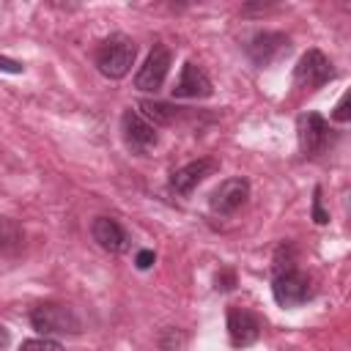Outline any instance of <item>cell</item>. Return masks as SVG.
Instances as JSON below:
<instances>
[{
  "mask_svg": "<svg viewBox=\"0 0 351 351\" xmlns=\"http://www.w3.org/2000/svg\"><path fill=\"white\" fill-rule=\"evenodd\" d=\"M30 326L44 337H71L82 332V318L71 304L63 302H44L30 310Z\"/></svg>",
  "mask_w": 351,
  "mask_h": 351,
  "instance_id": "6da1fadb",
  "label": "cell"
},
{
  "mask_svg": "<svg viewBox=\"0 0 351 351\" xmlns=\"http://www.w3.org/2000/svg\"><path fill=\"white\" fill-rule=\"evenodd\" d=\"M137 58V47L129 36H110L107 41L99 44L96 49V69L107 77V80H121L129 74V69L134 66Z\"/></svg>",
  "mask_w": 351,
  "mask_h": 351,
  "instance_id": "7a4b0ae2",
  "label": "cell"
},
{
  "mask_svg": "<svg viewBox=\"0 0 351 351\" xmlns=\"http://www.w3.org/2000/svg\"><path fill=\"white\" fill-rule=\"evenodd\" d=\"M335 66H332V60L321 52V49H307L302 58H299V63H296V69H293V85L296 88H302V90H318V88H324L329 80H335Z\"/></svg>",
  "mask_w": 351,
  "mask_h": 351,
  "instance_id": "3957f363",
  "label": "cell"
},
{
  "mask_svg": "<svg viewBox=\"0 0 351 351\" xmlns=\"http://www.w3.org/2000/svg\"><path fill=\"white\" fill-rule=\"evenodd\" d=\"M121 137H123V145L134 156H148L159 143L156 126H151L137 110H126L121 115Z\"/></svg>",
  "mask_w": 351,
  "mask_h": 351,
  "instance_id": "277c9868",
  "label": "cell"
},
{
  "mask_svg": "<svg viewBox=\"0 0 351 351\" xmlns=\"http://www.w3.org/2000/svg\"><path fill=\"white\" fill-rule=\"evenodd\" d=\"M329 132L332 129H329V123H326L324 115H318V112H302L296 118V137H299L302 156H310L313 159V156L324 154L326 145H329V140H332Z\"/></svg>",
  "mask_w": 351,
  "mask_h": 351,
  "instance_id": "5b68a950",
  "label": "cell"
},
{
  "mask_svg": "<svg viewBox=\"0 0 351 351\" xmlns=\"http://www.w3.org/2000/svg\"><path fill=\"white\" fill-rule=\"evenodd\" d=\"M271 296H274V302H277L280 307H285V310L299 307V304H304V302L313 296L310 277H307L304 271H296V269L280 271V274H274Z\"/></svg>",
  "mask_w": 351,
  "mask_h": 351,
  "instance_id": "8992f818",
  "label": "cell"
},
{
  "mask_svg": "<svg viewBox=\"0 0 351 351\" xmlns=\"http://www.w3.org/2000/svg\"><path fill=\"white\" fill-rule=\"evenodd\" d=\"M170 60H173L170 49L165 44H154L151 52H148V58H145V63L134 74V88L137 90H154L156 93L165 85V77L170 71Z\"/></svg>",
  "mask_w": 351,
  "mask_h": 351,
  "instance_id": "52a82bcc",
  "label": "cell"
},
{
  "mask_svg": "<svg viewBox=\"0 0 351 351\" xmlns=\"http://www.w3.org/2000/svg\"><path fill=\"white\" fill-rule=\"evenodd\" d=\"M247 197H250V181L241 178V176H236V178L222 181V184L211 192L208 208H211L214 214H219V217H230V214H236V211L247 203Z\"/></svg>",
  "mask_w": 351,
  "mask_h": 351,
  "instance_id": "ba28073f",
  "label": "cell"
},
{
  "mask_svg": "<svg viewBox=\"0 0 351 351\" xmlns=\"http://www.w3.org/2000/svg\"><path fill=\"white\" fill-rule=\"evenodd\" d=\"M247 55H250V60L255 63V66H269V63H274L280 55H285L288 49H291V41H288V36H282V33H271V30H261V33H255L250 41H247Z\"/></svg>",
  "mask_w": 351,
  "mask_h": 351,
  "instance_id": "9c48e42d",
  "label": "cell"
},
{
  "mask_svg": "<svg viewBox=\"0 0 351 351\" xmlns=\"http://www.w3.org/2000/svg\"><path fill=\"white\" fill-rule=\"evenodd\" d=\"M228 337H230V346H236V348L252 346L261 337L258 315L244 307H228Z\"/></svg>",
  "mask_w": 351,
  "mask_h": 351,
  "instance_id": "30bf717a",
  "label": "cell"
},
{
  "mask_svg": "<svg viewBox=\"0 0 351 351\" xmlns=\"http://www.w3.org/2000/svg\"><path fill=\"white\" fill-rule=\"evenodd\" d=\"M90 236L93 241L104 250V252H112V255H121L129 250V233L121 228L118 219L112 217H96L93 225H90Z\"/></svg>",
  "mask_w": 351,
  "mask_h": 351,
  "instance_id": "8fae6325",
  "label": "cell"
},
{
  "mask_svg": "<svg viewBox=\"0 0 351 351\" xmlns=\"http://www.w3.org/2000/svg\"><path fill=\"white\" fill-rule=\"evenodd\" d=\"M211 93H214V88H211L208 74L200 66H195L192 60H186L184 69H181V77L176 80L173 96L176 99H206Z\"/></svg>",
  "mask_w": 351,
  "mask_h": 351,
  "instance_id": "7c38bea8",
  "label": "cell"
},
{
  "mask_svg": "<svg viewBox=\"0 0 351 351\" xmlns=\"http://www.w3.org/2000/svg\"><path fill=\"white\" fill-rule=\"evenodd\" d=\"M214 170H217V162H214V159L189 162V165L178 167V170L170 176V189L178 192V195H192V189H195L200 181H206Z\"/></svg>",
  "mask_w": 351,
  "mask_h": 351,
  "instance_id": "4fadbf2b",
  "label": "cell"
},
{
  "mask_svg": "<svg viewBox=\"0 0 351 351\" xmlns=\"http://www.w3.org/2000/svg\"><path fill=\"white\" fill-rule=\"evenodd\" d=\"M25 250V233L16 222L0 219V266L14 263Z\"/></svg>",
  "mask_w": 351,
  "mask_h": 351,
  "instance_id": "5bb4252c",
  "label": "cell"
},
{
  "mask_svg": "<svg viewBox=\"0 0 351 351\" xmlns=\"http://www.w3.org/2000/svg\"><path fill=\"white\" fill-rule=\"evenodd\" d=\"M186 107H178V104H167V101H151V99H143L140 101V115L151 123V126H167V123H176L181 115H184Z\"/></svg>",
  "mask_w": 351,
  "mask_h": 351,
  "instance_id": "9a60e30c",
  "label": "cell"
},
{
  "mask_svg": "<svg viewBox=\"0 0 351 351\" xmlns=\"http://www.w3.org/2000/svg\"><path fill=\"white\" fill-rule=\"evenodd\" d=\"M19 351H66V348L52 337H33V340H25Z\"/></svg>",
  "mask_w": 351,
  "mask_h": 351,
  "instance_id": "2e32d148",
  "label": "cell"
},
{
  "mask_svg": "<svg viewBox=\"0 0 351 351\" xmlns=\"http://www.w3.org/2000/svg\"><path fill=\"white\" fill-rule=\"evenodd\" d=\"M313 219H315V225L329 222V214L324 211V200H321V186H315V192H313Z\"/></svg>",
  "mask_w": 351,
  "mask_h": 351,
  "instance_id": "e0dca14e",
  "label": "cell"
},
{
  "mask_svg": "<svg viewBox=\"0 0 351 351\" xmlns=\"http://www.w3.org/2000/svg\"><path fill=\"white\" fill-rule=\"evenodd\" d=\"M154 261H156L154 250H140V252H137V258H134V266H137L140 271H145V269H151V266H154Z\"/></svg>",
  "mask_w": 351,
  "mask_h": 351,
  "instance_id": "ac0fdd59",
  "label": "cell"
},
{
  "mask_svg": "<svg viewBox=\"0 0 351 351\" xmlns=\"http://www.w3.org/2000/svg\"><path fill=\"white\" fill-rule=\"evenodd\" d=\"M332 118H335V121H340V123H346V121L351 118V115H348V93H343V96H340V101H337V107H335Z\"/></svg>",
  "mask_w": 351,
  "mask_h": 351,
  "instance_id": "d6986e66",
  "label": "cell"
},
{
  "mask_svg": "<svg viewBox=\"0 0 351 351\" xmlns=\"http://www.w3.org/2000/svg\"><path fill=\"white\" fill-rule=\"evenodd\" d=\"M233 285H236V274H233V271L225 269V271L217 274V291H230Z\"/></svg>",
  "mask_w": 351,
  "mask_h": 351,
  "instance_id": "ffe728a7",
  "label": "cell"
},
{
  "mask_svg": "<svg viewBox=\"0 0 351 351\" xmlns=\"http://www.w3.org/2000/svg\"><path fill=\"white\" fill-rule=\"evenodd\" d=\"M25 66L16 63V60H8V58H0V71H11V74H19Z\"/></svg>",
  "mask_w": 351,
  "mask_h": 351,
  "instance_id": "44dd1931",
  "label": "cell"
},
{
  "mask_svg": "<svg viewBox=\"0 0 351 351\" xmlns=\"http://www.w3.org/2000/svg\"><path fill=\"white\" fill-rule=\"evenodd\" d=\"M8 343H11V332H8V329L0 324V348H5Z\"/></svg>",
  "mask_w": 351,
  "mask_h": 351,
  "instance_id": "7402d4cb",
  "label": "cell"
}]
</instances>
